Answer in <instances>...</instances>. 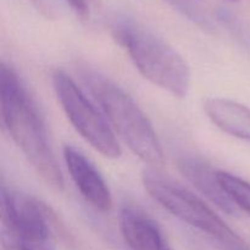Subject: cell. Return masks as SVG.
<instances>
[{"mask_svg":"<svg viewBox=\"0 0 250 250\" xmlns=\"http://www.w3.org/2000/svg\"><path fill=\"white\" fill-rule=\"evenodd\" d=\"M0 103L5 128L41 177L55 190L65 187L45 124L28 90L12 67H0Z\"/></svg>","mask_w":250,"mask_h":250,"instance_id":"obj_1","label":"cell"},{"mask_svg":"<svg viewBox=\"0 0 250 250\" xmlns=\"http://www.w3.org/2000/svg\"><path fill=\"white\" fill-rule=\"evenodd\" d=\"M112 34L146 80L175 97L185 98L188 94L189 67L164 39L128 19L115 22Z\"/></svg>","mask_w":250,"mask_h":250,"instance_id":"obj_2","label":"cell"},{"mask_svg":"<svg viewBox=\"0 0 250 250\" xmlns=\"http://www.w3.org/2000/svg\"><path fill=\"white\" fill-rule=\"evenodd\" d=\"M85 80L114 133L144 163L154 167L163 166L164 151L158 134L132 97L97 73H87Z\"/></svg>","mask_w":250,"mask_h":250,"instance_id":"obj_3","label":"cell"},{"mask_svg":"<svg viewBox=\"0 0 250 250\" xmlns=\"http://www.w3.org/2000/svg\"><path fill=\"white\" fill-rule=\"evenodd\" d=\"M142 181L156 203L197 232L229 243L243 242L209 205L180 183L154 170L144 171Z\"/></svg>","mask_w":250,"mask_h":250,"instance_id":"obj_4","label":"cell"},{"mask_svg":"<svg viewBox=\"0 0 250 250\" xmlns=\"http://www.w3.org/2000/svg\"><path fill=\"white\" fill-rule=\"evenodd\" d=\"M55 215L45 203L20 192L1 188L2 241L12 250H55Z\"/></svg>","mask_w":250,"mask_h":250,"instance_id":"obj_5","label":"cell"},{"mask_svg":"<svg viewBox=\"0 0 250 250\" xmlns=\"http://www.w3.org/2000/svg\"><path fill=\"white\" fill-rule=\"evenodd\" d=\"M53 83L59 103L73 128L100 154L110 159L119 158L122 150L116 134L75 81L58 70L53 75Z\"/></svg>","mask_w":250,"mask_h":250,"instance_id":"obj_6","label":"cell"},{"mask_svg":"<svg viewBox=\"0 0 250 250\" xmlns=\"http://www.w3.org/2000/svg\"><path fill=\"white\" fill-rule=\"evenodd\" d=\"M63 159L73 183L85 202L98 211H110L112 207L111 193L94 164L72 146H63Z\"/></svg>","mask_w":250,"mask_h":250,"instance_id":"obj_7","label":"cell"},{"mask_svg":"<svg viewBox=\"0 0 250 250\" xmlns=\"http://www.w3.org/2000/svg\"><path fill=\"white\" fill-rule=\"evenodd\" d=\"M119 227L131 250H171L156 222L136 208H122Z\"/></svg>","mask_w":250,"mask_h":250,"instance_id":"obj_8","label":"cell"},{"mask_svg":"<svg viewBox=\"0 0 250 250\" xmlns=\"http://www.w3.org/2000/svg\"><path fill=\"white\" fill-rule=\"evenodd\" d=\"M177 167L187 181H189L203 195L219 207L222 211L229 215L236 214L238 208L222 187L217 175L219 171L214 170L211 165L202 159L182 156L177 160Z\"/></svg>","mask_w":250,"mask_h":250,"instance_id":"obj_9","label":"cell"},{"mask_svg":"<svg viewBox=\"0 0 250 250\" xmlns=\"http://www.w3.org/2000/svg\"><path fill=\"white\" fill-rule=\"evenodd\" d=\"M204 111L225 133L250 142V107L226 98H209Z\"/></svg>","mask_w":250,"mask_h":250,"instance_id":"obj_10","label":"cell"},{"mask_svg":"<svg viewBox=\"0 0 250 250\" xmlns=\"http://www.w3.org/2000/svg\"><path fill=\"white\" fill-rule=\"evenodd\" d=\"M219 180L238 209L250 215V183L232 173L219 171Z\"/></svg>","mask_w":250,"mask_h":250,"instance_id":"obj_11","label":"cell"},{"mask_svg":"<svg viewBox=\"0 0 250 250\" xmlns=\"http://www.w3.org/2000/svg\"><path fill=\"white\" fill-rule=\"evenodd\" d=\"M164 1L167 2L173 9L180 11L183 16L197 23L202 28L208 29V31L214 29L211 17L198 0H164Z\"/></svg>","mask_w":250,"mask_h":250,"instance_id":"obj_12","label":"cell"},{"mask_svg":"<svg viewBox=\"0 0 250 250\" xmlns=\"http://www.w3.org/2000/svg\"><path fill=\"white\" fill-rule=\"evenodd\" d=\"M80 19L90 20L100 9L102 0H66Z\"/></svg>","mask_w":250,"mask_h":250,"instance_id":"obj_13","label":"cell"}]
</instances>
